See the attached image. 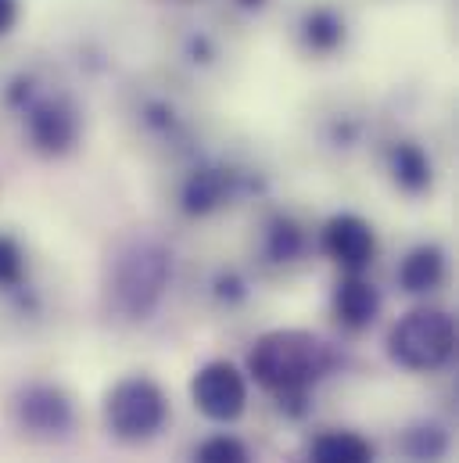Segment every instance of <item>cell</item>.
Masks as SVG:
<instances>
[{
    "mask_svg": "<svg viewBox=\"0 0 459 463\" xmlns=\"http://www.w3.org/2000/svg\"><path fill=\"white\" fill-rule=\"evenodd\" d=\"M22 18V0H0V40L18 25Z\"/></svg>",
    "mask_w": 459,
    "mask_h": 463,
    "instance_id": "27",
    "label": "cell"
},
{
    "mask_svg": "<svg viewBox=\"0 0 459 463\" xmlns=\"http://www.w3.org/2000/svg\"><path fill=\"white\" fill-rule=\"evenodd\" d=\"M388 463H456V428L449 413H413L384 442Z\"/></svg>",
    "mask_w": 459,
    "mask_h": 463,
    "instance_id": "17",
    "label": "cell"
},
{
    "mask_svg": "<svg viewBox=\"0 0 459 463\" xmlns=\"http://www.w3.org/2000/svg\"><path fill=\"white\" fill-rule=\"evenodd\" d=\"M391 284L402 298L431 302L449 284V248L435 237H420L406 244L391 266Z\"/></svg>",
    "mask_w": 459,
    "mask_h": 463,
    "instance_id": "19",
    "label": "cell"
},
{
    "mask_svg": "<svg viewBox=\"0 0 459 463\" xmlns=\"http://www.w3.org/2000/svg\"><path fill=\"white\" fill-rule=\"evenodd\" d=\"M0 413H4V428L22 446L33 449L72 446L87 424L80 395L61 377L51 373H33L14 381L0 402Z\"/></svg>",
    "mask_w": 459,
    "mask_h": 463,
    "instance_id": "6",
    "label": "cell"
},
{
    "mask_svg": "<svg viewBox=\"0 0 459 463\" xmlns=\"http://www.w3.org/2000/svg\"><path fill=\"white\" fill-rule=\"evenodd\" d=\"M101 420L118 446H151L173 420V399L151 373H126L105 392Z\"/></svg>",
    "mask_w": 459,
    "mask_h": 463,
    "instance_id": "10",
    "label": "cell"
},
{
    "mask_svg": "<svg viewBox=\"0 0 459 463\" xmlns=\"http://www.w3.org/2000/svg\"><path fill=\"white\" fill-rule=\"evenodd\" d=\"M342 348L305 327L266 331L251 342L248 355H244V373H248V381H255L262 388V395L323 388L334 373H342Z\"/></svg>",
    "mask_w": 459,
    "mask_h": 463,
    "instance_id": "5",
    "label": "cell"
},
{
    "mask_svg": "<svg viewBox=\"0 0 459 463\" xmlns=\"http://www.w3.org/2000/svg\"><path fill=\"white\" fill-rule=\"evenodd\" d=\"M183 463H258V453H255L251 439H244L230 428H216L191 442Z\"/></svg>",
    "mask_w": 459,
    "mask_h": 463,
    "instance_id": "24",
    "label": "cell"
},
{
    "mask_svg": "<svg viewBox=\"0 0 459 463\" xmlns=\"http://www.w3.org/2000/svg\"><path fill=\"white\" fill-rule=\"evenodd\" d=\"M287 40L305 61H338L355 40V18L344 0H298L287 11Z\"/></svg>",
    "mask_w": 459,
    "mask_h": 463,
    "instance_id": "15",
    "label": "cell"
},
{
    "mask_svg": "<svg viewBox=\"0 0 459 463\" xmlns=\"http://www.w3.org/2000/svg\"><path fill=\"white\" fill-rule=\"evenodd\" d=\"M388 359L409 373H442L456 355V320L435 302H417L388 331Z\"/></svg>",
    "mask_w": 459,
    "mask_h": 463,
    "instance_id": "11",
    "label": "cell"
},
{
    "mask_svg": "<svg viewBox=\"0 0 459 463\" xmlns=\"http://www.w3.org/2000/svg\"><path fill=\"white\" fill-rule=\"evenodd\" d=\"M165 54L169 72L191 83L194 90L220 83L233 65L230 25H223L220 18H180L165 29Z\"/></svg>",
    "mask_w": 459,
    "mask_h": 463,
    "instance_id": "12",
    "label": "cell"
},
{
    "mask_svg": "<svg viewBox=\"0 0 459 463\" xmlns=\"http://www.w3.org/2000/svg\"><path fill=\"white\" fill-rule=\"evenodd\" d=\"M276 7L280 0H220V22L230 29L255 25V22H266Z\"/></svg>",
    "mask_w": 459,
    "mask_h": 463,
    "instance_id": "26",
    "label": "cell"
},
{
    "mask_svg": "<svg viewBox=\"0 0 459 463\" xmlns=\"http://www.w3.org/2000/svg\"><path fill=\"white\" fill-rule=\"evenodd\" d=\"M54 83L51 69L40 61H11L0 69V126H14V118L22 116L47 87Z\"/></svg>",
    "mask_w": 459,
    "mask_h": 463,
    "instance_id": "23",
    "label": "cell"
},
{
    "mask_svg": "<svg viewBox=\"0 0 459 463\" xmlns=\"http://www.w3.org/2000/svg\"><path fill=\"white\" fill-rule=\"evenodd\" d=\"M180 291L194 317L230 327V324H248L258 313L266 284L240 255L212 251L191 259V266L180 273Z\"/></svg>",
    "mask_w": 459,
    "mask_h": 463,
    "instance_id": "7",
    "label": "cell"
},
{
    "mask_svg": "<svg viewBox=\"0 0 459 463\" xmlns=\"http://www.w3.org/2000/svg\"><path fill=\"white\" fill-rule=\"evenodd\" d=\"M327 399L323 388H298V392H273L266 395V431L276 439H291L298 449L309 442V435H316L327 420Z\"/></svg>",
    "mask_w": 459,
    "mask_h": 463,
    "instance_id": "21",
    "label": "cell"
},
{
    "mask_svg": "<svg viewBox=\"0 0 459 463\" xmlns=\"http://www.w3.org/2000/svg\"><path fill=\"white\" fill-rule=\"evenodd\" d=\"M33 269H36V259H33L25 237L0 227V295L18 288Z\"/></svg>",
    "mask_w": 459,
    "mask_h": 463,
    "instance_id": "25",
    "label": "cell"
},
{
    "mask_svg": "<svg viewBox=\"0 0 459 463\" xmlns=\"http://www.w3.org/2000/svg\"><path fill=\"white\" fill-rule=\"evenodd\" d=\"M302 463H380V449L370 435L355 428H331L323 424L309 442L298 449Z\"/></svg>",
    "mask_w": 459,
    "mask_h": 463,
    "instance_id": "22",
    "label": "cell"
},
{
    "mask_svg": "<svg viewBox=\"0 0 459 463\" xmlns=\"http://www.w3.org/2000/svg\"><path fill=\"white\" fill-rule=\"evenodd\" d=\"M240 259L262 284H295L320 259V220L298 202L269 198L248 213Z\"/></svg>",
    "mask_w": 459,
    "mask_h": 463,
    "instance_id": "4",
    "label": "cell"
},
{
    "mask_svg": "<svg viewBox=\"0 0 459 463\" xmlns=\"http://www.w3.org/2000/svg\"><path fill=\"white\" fill-rule=\"evenodd\" d=\"M14 140L25 155L40 162H65L72 158L87 140V112L72 87L51 83L11 126Z\"/></svg>",
    "mask_w": 459,
    "mask_h": 463,
    "instance_id": "9",
    "label": "cell"
},
{
    "mask_svg": "<svg viewBox=\"0 0 459 463\" xmlns=\"http://www.w3.org/2000/svg\"><path fill=\"white\" fill-rule=\"evenodd\" d=\"M380 129L384 126L373 101L362 94H327L313 101V109L302 118L305 147L313 151V158L334 169H348L370 158Z\"/></svg>",
    "mask_w": 459,
    "mask_h": 463,
    "instance_id": "8",
    "label": "cell"
},
{
    "mask_svg": "<svg viewBox=\"0 0 459 463\" xmlns=\"http://www.w3.org/2000/svg\"><path fill=\"white\" fill-rule=\"evenodd\" d=\"M327 313L342 335L359 338L377 327L384 313V291L370 273H338L327 298Z\"/></svg>",
    "mask_w": 459,
    "mask_h": 463,
    "instance_id": "20",
    "label": "cell"
},
{
    "mask_svg": "<svg viewBox=\"0 0 459 463\" xmlns=\"http://www.w3.org/2000/svg\"><path fill=\"white\" fill-rule=\"evenodd\" d=\"M320 259L338 273H370L380 259V233L362 213H334L320 220Z\"/></svg>",
    "mask_w": 459,
    "mask_h": 463,
    "instance_id": "18",
    "label": "cell"
},
{
    "mask_svg": "<svg viewBox=\"0 0 459 463\" xmlns=\"http://www.w3.org/2000/svg\"><path fill=\"white\" fill-rule=\"evenodd\" d=\"M173 284L176 255L158 231L129 227L108 241L101 262V313L112 327L140 331L155 324Z\"/></svg>",
    "mask_w": 459,
    "mask_h": 463,
    "instance_id": "2",
    "label": "cell"
},
{
    "mask_svg": "<svg viewBox=\"0 0 459 463\" xmlns=\"http://www.w3.org/2000/svg\"><path fill=\"white\" fill-rule=\"evenodd\" d=\"M269 198H276L273 165L258 151L216 140L212 133L169 158L162 173V209L183 231L223 223L237 213L248 216Z\"/></svg>",
    "mask_w": 459,
    "mask_h": 463,
    "instance_id": "1",
    "label": "cell"
},
{
    "mask_svg": "<svg viewBox=\"0 0 459 463\" xmlns=\"http://www.w3.org/2000/svg\"><path fill=\"white\" fill-rule=\"evenodd\" d=\"M191 402L216 428L237 424L251 406V381H248L244 366H237L230 359L201 363L191 373Z\"/></svg>",
    "mask_w": 459,
    "mask_h": 463,
    "instance_id": "16",
    "label": "cell"
},
{
    "mask_svg": "<svg viewBox=\"0 0 459 463\" xmlns=\"http://www.w3.org/2000/svg\"><path fill=\"white\" fill-rule=\"evenodd\" d=\"M118 126L133 151L169 162L209 133L198 90L173 72H144L118 90Z\"/></svg>",
    "mask_w": 459,
    "mask_h": 463,
    "instance_id": "3",
    "label": "cell"
},
{
    "mask_svg": "<svg viewBox=\"0 0 459 463\" xmlns=\"http://www.w3.org/2000/svg\"><path fill=\"white\" fill-rule=\"evenodd\" d=\"M370 162L377 165L380 180L388 184L391 194L406 198V202H427L438 191L442 180V165L435 147L409 129H380Z\"/></svg>",
    "mask_w": 459,
    "mask_h": 463,
    "instance_id": "13",
    "label": "cell"
},
{
    "mask_svg": "<svg viewBox=\"0 0 459 463\" xmlns=\"http://www.w3.org/2000/svg\"><path fill=\"white\" fill-rule=\"evenodd\" d=\"M65 320V288L47 269H33L18 288L0 295V335L11 342H36Z\"/></svg>",
    "mask_w": 459,
    "mask_h": 463,
    "instance_id": "14",
    "label": "cell"
}]
</instances>
